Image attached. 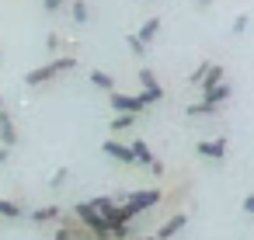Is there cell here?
<instances>
[{
    "label": "cell",
    "mask_w": 254,
    "mask_h": 240,
    "mask_svg": "<svg viewBox=\"0 0 254 240\" xmlns=\"http://www.w3.org/2000/svg\"><path fill=\"white\" fill-rule=\"evenodd\" d=\"M63 70H73V56H66V60H53V63H46L42 70H32V73H25V84H28V87H35V84H46V80L60 77Z\"/></svg>",
    "instance_id": "6da1fadb"
},
{
    "label": "cell",
    "mask_w": 254,
    "mask_h": 240,
    "mask_svg": "<svg viewBox=\"0 0 254 240\" xmlns=\"http://www.w3.org/2000/svg\"><path fill=\"white\" fill-rule=\"evenodd\" d=\"M122 202H126V205H129L136 216H139V212H146V209H153V205L160 202V191H157V188H143V191H132V195H126Z\"/></svg>",
    "instance_id": "7a4b0ae2"
},
{
    "label": "cell",
    "mask_w": 254,
    "mask_h": 240,
    "mask_svg": "<svg viewBox=\"0 0 254 240\" xmlns=\"http://www.w3.org/2000/svg\"><path fill=\"white\" fill-rule=\"evenodd\" d=\"M139 84H143V94H136L143 105H157L160 98H164V87L157 84V77H153V70H139Z\"/></svg>",
    "instance_id": "3957f363"
},
{
    "label": "cell",
    "mask_w": 254,
    "mask_h": 240,
    "mask_svg": "<svg viewBox=\"0 0 254 240\" xmlns=\"http://www.w3.org/2000/svg\"><path fill=\"white\" fill-rule=\"evenodd\" d=\"M77 216H80L94 233H98V240H108V226H105V219L91 209V202H77Z\"/></svg>",
    "instance_id": "277c9868"
},
{
    "label": "cell",
    "mask_w": 254,
    "mask_h": 240,
    "mask_svg": "<svg viewBox=\"0 0 254 240\" xmlns=\"http://www.w3.org/2000/svg\"><path fill=\"white\" fill-rule=\"evenodd\" d=\"M108 101H112L115 115H136V112H143V108H146V105H143V101H139L136 94H119V91H115V94H112Z\"/></svg>",
    "instance_id": "5b68a950"
},
{
    "label": "cell",
    "mask_w": 254,
    "mask_h": 240,
    "mask_svg": "<svg viewBox=\"0 0 254 240\" xmlns=\"http://www.w3.org/2000/svg\"><path fill=\"white\" fill-rule=\"evenodd\" d=\"M226 150H230L226 136H216V139H202V143H198V153H202V157H209V160H223V157H226Z\"/></svg>",
    "instance_id": "8992f818"
},
{
    "label": "cell",
    "mask_w": 254,
    "mask_h": 240,
    "mask_svg": "<svg viewBox=\"0 0 254 240\" xmlns=\"http://www.w3.org/2000/svg\"><path fill=\"white\" fill-rule=\"evenodd\" d=\"M0 143H4L7 150L18 143V129H14V122H11V115L4 108H0Z\"/></svg>",
    "instance_id": "52a82bcc"
},
{
    "label": "cell",
    "mask_w": 254,
    "mask_h": 240,
    "mask_svg": "<svg viewBox=\"0 0 254 240\" xmlns=\"http://www.w3.org/2000/svg\"><path fill=\"white\" fill-rule=\"evenodd\" d=\"M198 84H202V94H205V91H212L216 84H223V66H219V63H209Z\"/></svg>",
    "instance_id": "ba28073f"
},
{
    "label": "cell",
    "mask_w": 254,
    "mask_h": 240,
    "mask_svg": "<svg viewBox=\"0 0 254 240\" xmlns=\"http://www.w3.org/2000/svg\"><path fill=\"white\" fill-rule=\"evenodd\" d=\"M105 153H108L112 160H119V164H132V153H129V146H122L119 139H105Z\"/></svg>",
    "instance_id": "9c48e42d"
},
{
    "label": "cell",
    "mask_w": 254,
    "mask_h": 240,
    "mask_svg": "<svg viewBox=\"0 0 254 240\" xmlns=\"http://www.w3.org/2000/svg\"><path fill=\"white\" fill-rule=\"evenodd\" d=\"M185 223H188V216H185V212H174V216H171V219H167V223L160 226L157 240H167V237H174V233H178V230H181Z\"/></svg>",
    "instance_id": "30bf717a"
},
{
    "label": "cell",
    "mask_w": 254,
    "mask_h": 240,
    "mask_svg": "<svg viewBox=\"0 0 254 240\" xmlns=\"http://www.w3.org/2000/svg\"><path fill=\"white\" fill-rule=\"evenodd\" d=\"M157 32H160V18L153 14V18H146V21H143V28L136 32V39L146 46V42H153V39H157Z\"/></svg>",
    "instance_id": "8fae6325"
},
{
    "label": "cell",
    "mask_w": 254,
    "mask_h": 240,
    "mask_svg": "<svg viewBox=\"0 0 254 240\" xmlns=\"http://www.w3.org/2000/svg\"><path fill=\"white\" fill-rule=\"evenodd\" d=\"M230 94H233V87H230V84H226V80H223V84H216V87H212V91H205V101H209V105H216V108H219V105H223V101H226V98H230Z\"/></svg>",
    "instance_id": "7c38bea8"
},
{
    "label": "cell",
    "mask_w": 254,
    "mask_h": 240,
    "mask_svg": "<svg viewBox=\"0 0 254 240\" xmlns=\"http://www.w3.org/2000/svg\"><path fill=\"white\" fill-rule=\"evenodd\" d=\"M129 153H132V164H146V167L153 164V153H150V146H146L143 139H136V143L129 146Z\"/></svg>",
    "instance_id": "4fadbf2b"
},
{
    "label": "cell",
    "mask_w": 254,
    "mask_h": 240,
    "mask_svg": "<svg viewBox=\"0 0 254 240\" xmlns=\"http://www.w3.org/2000/svg\"><path fill=\"white\" fill-rule=\"evenodd\" d=\"M70 11H73V21H77V25H84V21L91 18V7H87V0H73V4H70Z\"/></svg>",
    "instance_id": "5bb4252c"
},
{
    "label": "cell",
    "mask_w": 254,
    "mask_h": 240,
    "mask_svg": "<svg viewBox=\"0 0 254 240\" xmlns=\"http://www.w3.org/2000/svg\"><path fill=\"white\" fill-rule=\"evenodd\" d=\"M91 84H94V87H101V91H112V87H115V80H112L105 70H91Z\"/></svg>",
    "instance_id": "9a60e30c"
},
{
    "label": "cell",
    "mask_w": 254,
    "mask_h": 240,
    "mask_svg": "<svg viewBox=\"0 0 254 240\" xmlns=\"http://www.w3.org/2000/svg\"><path fill=\"white\" fill-rule=\"evenodd\" d=\"M56 216H60V205H46V209H35V212H32L35 223H49V219H56Z\"/></svg>",
    "instance_id": "2e32d148"
},
{
    "label": "cell",
    "mask_w": 254,
    "mask_h": 240,
    "mask_svg": "<svg viewBox=\"0 0 254 240\" xmlns=\"http://www.w3.org/2000/svg\"><path fill=\"white\" fill-rule=\"evenodd\" d=\"M0 216L18 219V216H21V205H18V202H11V198H0Z\"/></svg>",
    "instance_id": "e0dca14e"
},
{
    "label": "cell",
    "mask_w": 254,
    "mask_h": 240,
    "mask_svg": "<svg viewBox=\"0 0 254 240\" xmlns=\"http://www.w3.org/2000/svg\"><path fill=\"white\" fill-rule=\"evenodd\" d=\"M219 108L216 105H209V101H195V105H188V115H216Z\"/></svg>",
    "instance_id": "ac0fdd59"
},
{
    "label": "cell",
    "mask_w": 254,
    "mask_h": 240,
    "mask_svg": "<svg viewBox=\"0 0 254 240\" xmlns=\"http://www.w3.org/2000/svg\"><path fill=\"white\" fill-rule=\"evenodd\" d=\"M247 21H251L247 14H237V18H233V25H230V32H233V35H240V32L247 28Z\"/></svg>",
    "instance_id": "d6986e66"
},
{
    "label": "cell",
    "mask_w": 254,
    "mask_h": 240,
    "mask_svg": "<svg viewBox=\"0 0 254 240\" xmlns=\"http://www.w3.org/2000/svg\"><path fill=\"white\" fill-rule=\"evenodd\" d=\"M132 125V115H115V122H112V129L119 132V129H129Z\"/></svg>",
    "instance_id": "ffe728a7"
},
{
    "label": "cell",
    "mask_w": 254,
    "mask_h": 240,
    "mask_svg": "<svg viewBox=\"0 0 254 240\" xmlns=\"http://www.w3.org/2000/svg\"><path fill=\"white\" fill-rule=\"evenodd\" d=\"M129 49H132L136 56H143V53H146V46H143V42H139L136 35H129Z\"/></svg>",
    "instance_id": "44dd1931"
},
{
    "label": "cell",
    "mask_w": 254,
    "mask_h": 240,
    "mask_svg": "<svg viewBox=\"0 0 254 240\" xmlns=\"http://www.w3.org/2000/svg\"><path fill=\"white\" fill-rule=\"evenodd\" d=\"M63 181H66V167H60V171H56V174H53V181H49V184H53V188H60V184H63Z\"/></svg>",
    "instance_id": "7402d4cb"
},
{
    "label": "cell",
    "mask_w": 254,
    "mask_h": 240,
    "mask_svg": "<svg viewBox=\"0 0 254 240\" xmlns=\"http://www.w3.org/2000/svg\"><path fill=\"white\" fill-rule=\"evenodd\" d=\"M42 4H46V11H49V14H53V11H60V7H63V4H66V0H42Z\"/></svg>",
    "instance_id": "603a6c76"
},
{
    "label": "cell",
    "mask_w": 254,
    "mask_h": 240,
    "mask_svg": "<svg viewBox=\"0 0 254 240\" xmlns=\"http://www.w3.org/2000/svg\"><path fill=\"white\" fill-rule=\"evenodd\" d=\"M244 212H251V216H254V195H247V198H244Z\"/></svg>",
    "instance_id": "cb8c5ba5"
},
{
    "label": "cell",
    "mask_w": 254,
    "mask_h": 240,
    "mask_svg": "<svg viewBox=\"0 0 254 240\" xmlns=\"http://www.w3.org/2000/svg\"><path fill=\"white\" fill-rule=\"evenodd\" d=\"M56 240H73V233H70V230H66V226H63V230H60V233H56Z\"/></svg>",
    "instance_id": "d4e9b609"
},
{
    "label": "cell",
    "mask_w": 254,
    "mask_h": 240,
    "mask_svg": "<svg viewBox=\"0 0 254 240\" xmlns=\"http://www.w3.org/2000/svg\"><path fill=\"white\" fill-rule=\"evenodd\" d=\"M7 157H11V150H7V146H0V164H4Z\"/></svg>",
    "instance_id": "484cf974"
},
{
    "label": "cell",
    "mask_w": 254,
    "mask_h": 240,
    "mask_svg": "<svg viewBox=\"0 0 254 240\" xmlns=\"http://www.w3.org/2000/svg\"><path fill=\"white\" fill-rule=\"evenodd\" d=\"M195 4H202V7H209V4H212V0H195Z\"/></svg>",
    "instance_id": "4316f807"
},
{
    "label": "cell",
    "mask_w": 254,
    "mask_h": 240,
    "mask_svg": "<svg viewBox=\"0 0 254 240\" xmlns=\"http://www.w3.org/2000/svg\"><path fill=\"white\" fill-rule=\"evenodd\" d=\"M132 240H157V237H132Z\"/></svg>",
    "instance_id": "83f0119b"
},
{
    "label": "cell",
    "mask_w": 254,
    "mask_h": 240,
    "mask_svg": "<svg viewBox=\"0 0 254 240\" xmlns=\"http://www.w3.org/2000/svg\"><path fill=\"white\" fill-rule=\"evenodd\" d=\"M0 108H4V101H0Z\"/></svg>",
    "instance_id": "f1b7e54d"
}]
</instances>
